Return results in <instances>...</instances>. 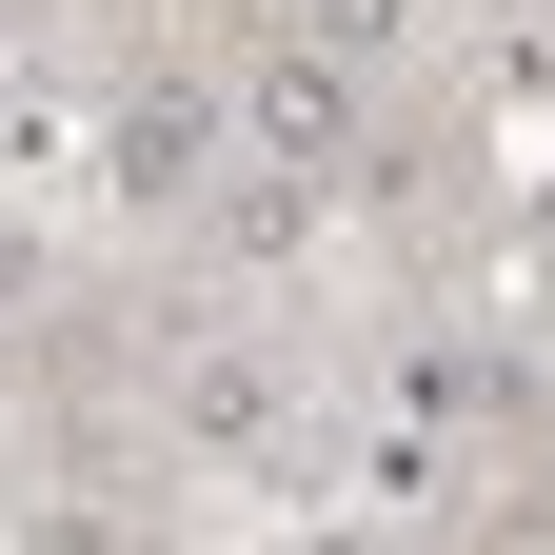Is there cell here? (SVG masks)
<instances>
[{"mask_svg": "<svg viewBox=\"0 0 555 555\" xmlns=\"http://www.w3.org/2000/svg\"><path fill=\"white\" fill-rule=\"evenodd\" d=\"M397 21H416V0H318L298 40H318V60H397Z\"/></svg>", "mask_w": 555, "mask_h": 555, "instance_id": "obj_4", "label": "cell"}, {"mask_svg": "<svg viewBox=\"0 0 555 555\" xmlns=\"http://www.w3.org/2000/svg\"><path fill=\"white\" fill-rule=\"evenodd\" d=\"M100 159H119V198H139V219H179V198H198V159H219V100H198V80H139V100L100 119Z\"/></svg>", "mask_w": 555, "mask_h": 555, "instance_id": "obj_2", "label": "cell"}, {"mask_svg": "<svg viewBox=\"0 0 555 555\" xmlns=\"http://www.w3.org/2000/svg\"><path fill=\"white\" fill-rule=\"evenodd\" d=\"M0 318H40V238L21 219H0Z\"/></svg>", "mask_w": 555, "mask_h": 555, "instance_id": "obj_5", "label": "cell"}, {"mask_svg": "<svg viewBox=\"0 0 555 555\" xmlns=\"http://www.w3.org/2000/svg\"><path fill=\"white\" fill-rule=\"evenodd\" d=\"M238 139L278 179H337L358 159V60H318V40H258V80H238Z\"/></svg>", "mask_w": 555, "mask_h": 555, "instance_id": "obj_1", "label": "cell"}, {"mask_svg": "<svg viewBox=\"0 0 555 555\" xmlns=\"http://www.w3.org/2000/svg\"><path fill=\"white\" fill-rule=\"evenodd\" d=\"M179 437H278V377L258 358H179Z\"/></svg>", "mask_w": 555, "mask_h": 555, "instance_id": "obj_3", "label": "cell"}]
</instances>
